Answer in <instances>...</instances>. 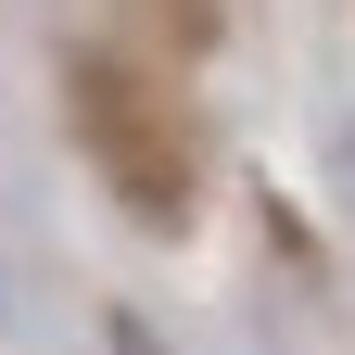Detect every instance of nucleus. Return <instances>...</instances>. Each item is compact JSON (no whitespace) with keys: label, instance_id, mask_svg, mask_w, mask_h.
<instances>
[{"label":"nucleus","instance_id":"nucleus-2","mask_svg":"<svg viewBox=\"0 0 355 355\" xmlns=\"http://www.w3.org/2000/svg\"><path fill=\"white\" fill-rule=\"evenodd\" d=\"M114 355H153V343H140V330H114Z\"/></svg>","mask_w":355,"mask_h":355},{"label":"nucleus","instance_id":"nucleus-1","mask_svg":"<svg viewBox=\"0 0 355 355\" xmlns=\"http://www.w3.org/2000/svg\"><path fill=\"white\" fill-rule=\"evenodd\" d=\"M76 140H89V165L114 178V203L140 216V229H178V216H191V165L203 153H191V114H178L165 76L89 51L76 64Z\"/></svg>","mask_w":355,"mask_h":355}]
</instances>
